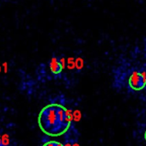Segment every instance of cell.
Returning a JSON list of instances; mask_svg holds the SVG:
<instances>
[{
  "mask_svg": "<svg viewBox=\"0 0 146 146\" xmlns=\"http://www.w3.org/2000/svg\"><path fill=\"white\" fill-rule=\"evenodd\" d=\"M113 86L118 90L139 93L146 90V63L141 66L125 61L113 71Z\"/></svg>",
  "mask_w": 146,
  "mask_h": 146,
  "instance_id": "6da1fadb",
  "label": "cell"
},
{
  "mask_svg": "<svg viewBox=\"0 0 146 146\" xmlns=\"http://www.w3.org/2000/svg\"><path fill=\"white\" fill-rule=\"evenodd\" d=\"M71 119V113L66 108L60 104H49L40 112L38 124L46 135L58 137L69 130Z\"/></svg>",
  "mask_w": 146,
  "mask_h": 146,
  "instance_id": "7a4b0ae2",
  "label": "cell"
},
{
  "mask_svg": "<svg viewBox=\"0 0 146 146\" xmlns=\"http://www.w3.org/2000/svg\"><path fill=\"white\" fill-rule=\"evenodd\" d=\"M65 66L64 58L53 56L49 61V68L54 75H60Z\"/></svg>",
  "mask_w": 146,
  "mask_h": 146,
  "instance_id": "3957f363",
  "label": "cell"
},
{
  "mask_svg": "<svg viewBox=\"0 0 146 146\" xmlns=\"http://www.w3.org/2000/svg\"><path fill=\"white\" fill-rule=\"evenodd\" d=\"M42 146H64V145L58 141H49L45 143Z\"/></svg>",
  "mask_w": 146,
  "mask_h": 146,
  "instance_id": "277c9868",
  "label": "cell"
},
{
  "mask_svg": "<svg viewBox=\"0 0 146 146\" xmlns=\"http://www.w3.org/2000/svg\"><path fill=\"white\" fill-rule=\"evenodd\" d=\"M3 65H4V68H5V72L6 73V72L8 71V67H7V63H4V64H3Z\"/></svg>",
  "mask_w": 146,
  "mask_h": 146,
  "instance_id": "5b68a950",
  "label": "cell"
},
{
  "mask_svg": "<svg viewBox=\"0 0 146 146\" xmlns=\"http://www.w3.org/2000/svg\"><path fill=\"white\" fill-rule=\"evenodd\" d=\"M143 54H144V57L146 58V42L144 43V48H143Z\"/></svg>",
  "mask_w": 146,
  "mask_h": 146,
  "instance_id": "8992f818",
  "label": "cell"
},
{
  "mask_svg": "<svg viewBox=\"0 0 146 146\" xmlns=\"http://www.w3.org/2000/svg\"><path fill=\"white\" fill-rule=\"evenodd\" d=\"M144 139H145V141H146V130H145V131H144Z\"/></svg>",
  "mask_w": 146,
  "mask_h": 146,
  "instance_id": "52a82bcc",
  "label": "cell"
},
{
  "mask_svg": "<svg viewBox=\"0 0 146 146\" xmlns=\"http://www.w3.org/2000/svg\"><path fill=\"white\" fill-rule=\"evenodd\" d=\"M0 144H1V138H0Z\"/></svg>",
  "mask_w": 146,
  "mask_h": 146,
  "instance_id": "ba28073f",
  "label": "cell"
},
{
  "mask_svg": "<svg viewBox=\"0 0 146 146\" xmlns=\"http://www.w3.org/2000/svg\"><path fill=\"white\" fill-rule=\"evenodd\" d=\"M0 71H1V66H0Z\"/></svg>",
  "mask_w": 146,
  "mask_h": 146,
  "instance_id": "9c48e42d",
  "label": "cell"
}]
</instances>
